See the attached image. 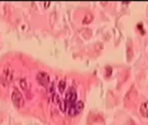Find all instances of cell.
Wrapping results in <instances>:
<instances>
[{
	"label": "cell",
	"mask_w": 148,
	"mask_h": 125,
	"mask_svg": "<svg viewBox=\"0 0 148 125\" xmlns=\"http://www.w3.org/2000/svg\"><path fill=\"white\" fill-rule=\"evenodd\" d=\"M14 77V72L10 66H5L1 73V81L3 85H10Z\"/></svg>",
	"instance_id": "6da1fadb"
},
{
	"label": "cell",
	"mask_w": 148,
	"mask_h": 125,
	"mask_svg": "<svg viewBox=\"0 0 148 125\" xmlns=\"http://www.w3.org/2000/svg\"><path fill=\"white\" fill-rule=\"evenodd\" d=\"M11 98L12 102H13L14 105L17 108H22V107L25 106V102L23 96H22L21 92L17 88H15L13 93H12Z\"/></svg>",
	"instance_id": "7a4b0ae2"
},
{
	"label": "cell",
	"mask_w": 148,
	"mask_h": 125,
	"mask_svg": "<svg viewBox=\"0 0 148 125\" xmlns=\"http://www.w3.org/2000/svg\"><path fill=\"white\" fill-rule=\"evenodd\" d=\"M84 103H83L82 101H79V102H75L73 105H71V107L69 109V114L70 116L74 117L76 116L77 115H79L80 113H82V111L84 109Z\"/></svg>",
	"instance_id": "3957f363"
},
{
	"label": "cell",
	"mask_w": 148,
	"mask_h": 125,
	"mask_svg": "<svg viewBox=\"0 0 148 125\" xmlns=\"http://www.w3.org/2000/svg\"><path fill=\"white\" fill-rule=\"evenodd\" d=\"M36 81L39 85L47 87L50 84V76L46 72L41 71L36 75Z\"/></svg>",
	"instance_id": "277c9868"
},
{
	"label": "cell",
	"mask_w": 148,
	"mask_h": 125,
	"mask_svg": "<svg viewBox=\"0 0 148 125\" xmlns=\"http://www.w3.org/2000/svg\"><path fill=\"white\" fill-rule=\"evenodd\" d=\"M76 98H77V92H76V88L74 87H70L66 93L65 101L67 103L73 105L76 102Z\"/></svg>",
	"instance_id": "5b68a950"
},
{
	"label": "cell",
	"mask_w": 148,
	"mask_h": 125,
	"mask_svg": "<svg viewBox=\"0 0 148 125\" xmlns=\"http://www.w3.org/2000/svg\"><path fill=\"white\" fill-rule=\"evenodd\" d=\"M140 113L145 118H148V102H143L140 107Z\"/></svg>",
	"instance_id": "8992f818"
},
{
	"label": "cell",
	"mask_w": 148,
	"mask_h": 125,
	"mask_svg": "<svg viewBox=\"0 0 148 125\" xmlns=\"http://www.w3.org/2000/svg\"><path fill=\"white\" fill-rule=\"evenodd\" d=\"M66 87V82L64 80H61L59 83V85H58V89H59V92L61 93H63V92L64 91Z\"/></svg>",
	"instance_id": "52a82bcc"
},
{
	"label": "cell",
	"mask_w": 148,
	"mask_h": 125,
	"mask_svg": "<svg viewBox=\"0 0 148 125\" xmlns=\"http://www.w3.org/2000/svg\"><path fill=\"white\" fill-rule=\"evenodd\" d=\"M67 102L65 100H62L59 102V107H60V110L61 111L65 112L66 110H67Z\"/></svg>",
	"instance_id": "ba28073f"
},
{
	"label": "cell",
	"mask_w": 148,
	"mask_h": 125,
	"mask_svg": "<svg viewBox=\"0 0 148 125\" xmlns=\"http://www.w3.org/2000/svg\"><path fill=\"white\" fill-rule=\"evenodd\" d=\"M53 101L54 103L59 104V102H60V98H59V96H58L57 93H54L53 94Z\"/></svg>",
	"instance_id": "9c48e42d"
},
{
	"label": "cell",
	"mask_w": 148,
	"mask_h": 125,
	"mask_svg": "<svg viewBox=\"0 0 148 125\" xmlns=\"http://www.w3.org/2000/svg\"><path fill=\"white\" fill-rule=\"evenodd\" d=\"M27 83L25 79H22V81H20V86L22 87V88L23 90H26V89H27Z\"/></svg>",
	"instance_id": "30bf717a"
}]
</instances>
